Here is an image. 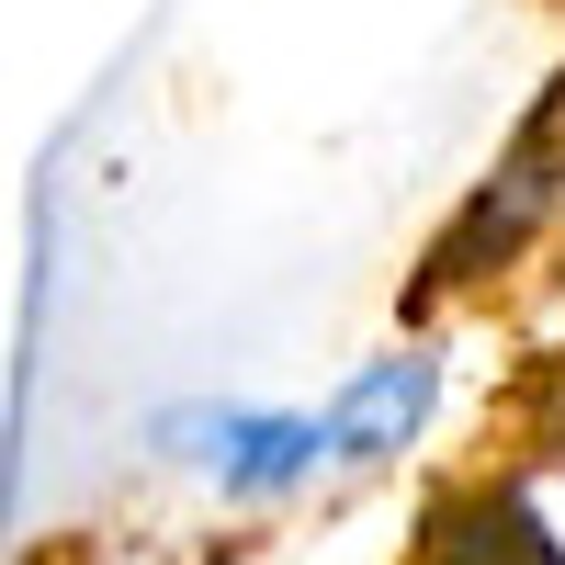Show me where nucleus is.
Segmentation results:
<instances>
[{"label":"nucleus","instance_id":"f257e3e1","mask_svg":"<svg viewBox=\"0 0 565 565\" xmlns=\"http://www.w3.org/2000/svg\"><path fill=\"white\" fill-rule=\"evenodd\" d=\"M554 215H565V79H554V103H543L521 136H509V159L452 204V226L430 238V260L407 271V306H441V295H463V282L509 271Z\"/></svg>","mask_w":565,"mask_h":565},{"label":"nucleus","instance_id":"f03ea898","mask_svg":"<svg viewBox=\"0 0 565 565\" xmlns=\"http://www.w3.org/2000/svg\"><path fill=\"white\" fill-rule=\"evenodd\" d=\"M148 441L170 463H204L226 498H282L328 463V418H306V407H159Z\"/></svg>","mask_w":565,"mask_h":565},{"label":"nucleus","instance_id":"7ed1b4c3","mask_svg":"<svg viewBox=\"0 0 565 565\" xmlns=\"http://www.w3.org/2000/svg\"><path fill=\"white\" fill-rule=\"evenodd\" d=\"M430 396H441V362L430 351H385V362H362L340 396H328L317 418H328V463H396L407 441H418V418H430Z\"/></svg>","mask_w":565,"mask_h":565},{"label":"nucleus","instance_id":"20e7f679","mask_svg":"<svg viewBox=\"0 0 565 565\" xmlns=\"http://www.w3.org/2000/svg\"><path fill=\"white\" fill-rule=\"evenodd\" d=\"M532 441H543V463H565V362L532 385Z\"/></svg>","mask_w":565,"mask_h":565}]
</instances>
